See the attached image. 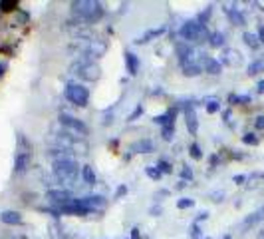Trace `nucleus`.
<instances>
[{
  "label": "nucleus",
  "mask_w": 264,
  "mask_h": 239,
  "mask_svg": "<svg viewBox=\"0 0 264 239\" xmlns=\"http://www.w3.org/2000/svg\"><path fill=\"white\" fill-rule=\"evenodd\" d=\"M52 144L56 146V148H62V150H70V152H74V154H88V150H90V146H88V142L84 140V138H80V136H74L72 132H68V130H62V132H54L52 134Z\"/></svg>",
  "instance_id": "nucleus-1"
},
{
  "label": "nucleus",
  "mask_w": 264,
  "mask_h": 239,
  "mask_svg": "<svg viewBox=\"0 0 264 239\" xmlns=\"http://www.w3.org/2000/svg\"><path fill=\"white\" fill-rule=\"evenodd\" d=\"M52 172H54L56 180L62 186H74V182L78 180V174H82L76 160H58V162H52Z\"/></svg>",
  "instance_id": "nucleus-2"
},
{
  "label": "nucleus",
  "mask_w": 264,
  "mask_h": 239,
  "mask_svg": "<svg viewBox=\"0 0 264 239\" xmlns=\"http://www.w3.org/2000/svg\"><path fill=\"white\" fill-rule=\"evenodd\" d=\"M72 12L86 22H98L104 16V8L98 0H76L72 2Z\"/></svg>",
  "instance_id": "nucleus-3"
},
{
  "label": "nucleus",
  "mask_w": 264,
  "mask_h": 239,
  "mask_svg": "<svg viewBox=\"0 0 264 239\" xmlns=\"http://www.w3.org/2000/svg\"><path fill=\"white\" fill-rule=\"evenodd\" d=\"M74 46L84 58H90V60L102 58L108 52V42L102 38H78L74 40Z\"/></svg>",
  "instance_id": "nucleus-4"
},
{
  "label": "nucleus",
  "mask_w": 264,
  "mask_h": 239,
  "mask_svg": "<svg viewBox=\"0 0 264 239\" xmlns=\"http://www.w3.org/2000/svg\"><path fill=\"white\" fill-rule=\"evenodd\" d=\"M179 36L187 42V44H191V42H195V44H203L205 40H209V30H207V26L205 24H201L197 18L195 20H187L181 28H179Z\"/></svg>",
  "instance_id": "nucleus-5"
},
{
  "label": "nucleus",
  "mask_w": 264,
  "mask_h": 239,
  "mask_svg": "<svg viewBox=\"0 0 264 239\" xmlns=\"http://www.w3.org/2000/svg\"><path fill=\"white\" fill-rule=\"evenodd\" d=\"M72 70H74V74H78V76H80L82 80H86V82H96V80H100V76H102L100 64H96L94 60L84 58V56H80V60L72 66Z\"/></svg>",
  "instance_id": "nucleus-6"
},
{
  "label": "nucleus",
  "mask_w": 264,
  "mask_h": 239,
  "mask_svg": "<svg viewBox=\"0 0 264 239\" xmlns=\"http://www.w3.org/2000/svg\"><path fill=\"white\" fill-rule=\"evenodd\" d=\"M64 94H66V98H68L72 104H76V106H80V108L88 106V102H90V92H88V88L82 86V84H68Z\"/></svg>",
  "instance_id": "nucleus-7"
},
{
  "label": "nucleus",
  "mask_w": 264,
  "mask_h": 239,
  "mask_svg": "<svg viewBox=\"0 0 264 239\" xmlns=\"http://www.w3.org/2000/svg\"><path fill=\"white\" fill-rule=\"evenodd\" d=\"M58 122L62 124L64 130H68V132H72L74 136H80V138L88 136V132H90V128H88L82 120H78V118H74V116H70V114H60Z\"/></svg>",
  "instance_id": "nucleus-8"
},
{
  "label": "nucleus",
  "mask_w": 264,
  "mask_h": 239,
  "mask_svg": "<svg viewBox=\"0 0 264 239\" xmlns=\"http://www.w3.org/2000/svg\"><path fill=\"white\" fill-rule=\"evenodd\" d=\"M46 200L52 204V206H62V204H66V202H70V200H74V196H72V192L70 190H64V188H60V190H48L46 192Z\"/></svg>",
  "instance_id": "nucleus-9"
},
{
  "label": "nucleus",
  "mask_w": 264,
  "mask_h": 239,
  "mask_svg": "<svg viewBox=\"0 0 264 239\" xmlns=\"http://www.w3.org/2000/svg\"><path fill=\"white\" fill-rule=\"evenodd\" d=\"M30 162H32V152L30 150H20L14 158V174H24L28 168H30Z\"/></svg>",
  "instance_id": "nucleus-10"
},
{
  "label": "nucleus",
  "mask_w": 264,
  "mask_h": 239,
  "mask_svg": "<svg viewBox=\"0 0 264 239\" xmlns=\"http://www.w3.org/2000/svg\"><path fill=\"white\" fill-rule=\"evenodd\" d=\"M221 64L225 66H231V68H237L243 64V54L235 48H225L223 54H221Z\"/></svg>",
  "instance_id": "nucleus-11"
},
{
  "label": "nucleus",
  "mask_w": 264,
  "mask_h": 239,
  "mask_svg": "<svg viewBox=\"0 0 264 239\" xmlns=\"http://www.w3.org/2000/svg\"><path fill=\"white\" fill-rule=\"evenodd\" d=\"M201 68L207 72V74H211V76H219L221 72H223V64H221V60H217V58H213V56H201Z\"/></svg>",
  "instance_id": "nucleus-12"
},
{
  "label": "nucleus",
  "mask_w": 264,
  "mask_h": 239,
  "mask_svg": "<svg viewBox=\"0 0 264 239\" xmlns=\"http://www.w3.org/2000/svg\"><path fill=\"white\" fill-rule=\"evenodd\" d=\"M177 56H179V62H181V64H187V62H195L197 52H195V48L189 46L187 42H179V44H177Z\"/></svg>",
  "instance_id": "nucleus-13"
},
{
  "label": "nucleus",
  "mask_w": 264,
  "mask_h": 239,
  "mask_svg": "<svg viewBox=\"0 0 264 239\" xmlns=\"http://www.w3.org/2000/svg\"><path fill=\"white\" fill-rule=\"evenodd\" d=\"M80 200H82L84 208H88L90 212L104 210V208H106V204H108V200H106L104 196H86V198H80Z\"/></svg>",
  "instance_id": "nucleus-14"
},
{
  "label": "nucleus",
  "mask_w": 264,
  "mask_h": 239,
  "mask_svg": "<svg viewBox=\"0 0 264 239\" xmlns=\"http://www.w3.org/2000/svg\"><path fill=\"white\" fill-rule=\"evenodd\" d=\"M185 124H187V130L191 136L197 134L199 130V120H197V112H195V106H187L185 108Z\"/></svg>",
  "instance_id": "nucleus-15"
},
{
  "label": "nucleus",
  "mask_w": 264,
  "mask_h": 239,
  "mask_svg": "<svg viewBox=\"0 0 264 239\" xmlns=\"http://www.w3.org/2000/svg\"><path fill=\"white\" fill-rule=\"evenodd\" d=\"M264 220V208L261 210H257V212H253V214H249L245 220H243V230H251V228H255V226H259L261 222Z\"/></svg>",
  "instance_id": "nucleus-16"
},
{
  "label": "nucleus",
  "mask_w": 264,
  "mask_h": 239,
  "mask_svg": "<svg viewBox=\"0 0 264 239\" xmlns=\"http://www.w3.org/2000/svg\"><path fill=\"white\" fill-rule=\"evenodd\" d=\"M0 222L6 224V226H22V224H24L22 216H20L18 212H12V210L2 212V214H0Z\"/></svg>",
  "instance_id": "nucleus-17"
},
{
  "label": "nucleus",
  "mask_w": 264,
  "mask_h": 239,
  "mask_svg": "<svg viewBox=\"0 0 264 239\" xmlns=\"http://www.w3.org/2000/svg\"><path fill=\"white\" fill-rule=\"evenodd\" d=\"M163 32H165V26H159V28H151V30H147L145 34H141L139 38H135V44H147V42H151V40L159 38V36H161Z\"/></svg>",
  "instance_id": "nucleus-18"
},
{
  "label": "nucleus",
  "mask_w": 264,
  "mask_h": 239,
  "mask_svg": "<svg viewBox=\"0 0 264 239\" xmlns=\"http://www.w3.org/2000/svg\"><path fill=\"white\" fill-rule=\"evenodd\" d=\"M132 152H135V154H151V152H155V144L151 140H145V138L137 140L132 146Z\"/></svg>",
  "instance_id": "nucleus-19"
},
{
  "label": "nucleus",
  "mask_w": 264,
  "mask_h": 239,
  "mask_svg": "<svg viewBox=\"0 0 264 239\" xmlns=\"http://www.w3.org/2000/svg\"><path fill=\"white\" fill-rule=\"evenodd\" d=\"M225 12H227L231 24H235V26H245L247 24V18L239 8H225Z\"/></svg>",
  "instance_id": "nucleus-20"
},
{
  "label": "nucleus",
  "mask_w": 264,
  "mask_h": 239,
  "mask_svg": "<svg viewBox=\"0 0 264 239\" xmlns=\"http://www.w3.org/2000/svg\"><path fill=\"white\" fill-rule=\"evenodd\" d=\"M181 68H183V74L185 76H189V78H195V76H199L201 72H203V68H201V62H187V64H181Z\"/></svg>",
  "instance_id": "nucleus-21"
},
{
  "label": "nucleus",
  "mask_w": 264,
  "mask_h": 239,
  "mask_svg": "<svg viewBox=\"0 0 264 239\" xmlns=\"http://www.w3.org/2000/svg\"><path fill=\"white\" fill-rule=\"evenodd\" d=\"M126 66H128V72L132 76H135L139 72V58L133 52H126Z\"/></svg>",
  "instance_id": "nucleus-22"
},
{
  "label": "nucleus",
  "mask_w": 264,
  "mask_h": 239,
  "mask_svg": "<svg viewBox=\"0 0 264 239\" xmlns=\"http://www.w3.org/2000/svg\"><path fill=\"white\" fill-rule=\"evenodd\" d=\"M82 180L88 184V186H96V172L92 166H84L82 168Z\"/></svg>",
  "instance_id": "nucleus-23"
},
{
  "label": "nucleus",
  "mask_w": 264,
  "mask_h": 239,
  "mask_svg": "<svg viewBox=\"0 0 264 239\" xmlns=\"http://www.w3.org/2000/svg\"><path fill=\"white\" fill-rule=\"evenodd\" d=\"M243 40H245V44H247L251 50H257V48L261 46L259 36H257V34H253V32H245V34H243Z\"/></svg>",
  "instance_id": "nucleus-24"
},
{
  "label": "nucleus",
  "mask_w": 264,
  "mask_h": 239,
  "mask_svg": "<svg viewBox=\"0 0 264 239\" xmlns=\"http://www.w3.org/2000/svg\"><path fill=\"white\" fill-rule=\"evenodd\" d=\"M209 44H211L213 48H223V46H225V34H223V32H213V34L209 36Z\"/></svg>",
  "instance_id": "nucleus-25"
},
{
  "label": "nucleus",
  "mask_w": 264,
  "mask_h": 239,
  "mask_svg": "<svg viewBox=\"0 0 264 239\" xmlns=\"http://www.w3.org/2000/svg\"><path fill=\"white\" fill-rule=\"evenodd\" d=\"M205 110H207L209 114H215V112L221 110V102H219L217 98H205Z\"/></svg>",
  "instance_id": "nucleus-26"
},
{
  "label": "nucleus",
  "mask_w": 264,
  "mask_h": 239,
  "mask_svg": "<svg viewBox=\"0 0 264 239\" xmlns=\"http://www.w3.org/2000/svg\"><path fill=\"white\" fill-rule=\"evenodd\" d=\"M50 238L64 239V232H62V224H60V222H52V224H50Z\"/></svg>",
  "instance_id": "nucleus-27"
},
{
  "label": "nucleus",
  "mask_w": 264,
  "mask_h": 239,
  "mask_svg": "<svg viewBox=\"0 0 264 239\" xmlns=\"http://www.w3.org/2000/svg\"><path fill=\"white\" fill-rule=\"evenodd\" d=\"M161 138L165 142H171L175 138V124H169V126H163L161 128Z\"/></svg>",
  "instance_id": "nucleus-28"
},
{
  "label": "nucleus",
  "mask_w": 264,
  "mask_h": 239,
  "mask_svg": "<svg viewBox=\"0 0 264 239\" xmlns=\"http://www.w3.org/2000/svg\"><path fill=\"white\" fill-rule=\"evenodd\" d=\"M145 174H147V178H151L153 182L161 180V176H163V174L157 170V166H147V168H145Z\"/></svg>",
  "instance_id": "nucleus-29"
},
{
  "label": "nucleus",
  "mask_w": 264,
  "mask_h": 239,
  "mask_svg": "<svg viewBox=\"0 0 264 239\" xmlns=\"http://www.w3.org/2000/svg\"><path fill=\"white\" fill-rule=\"evenodd\" d=\"M264 180V172H255V174H251L249 176V180L247 182H251V186L249 188H255V186H261V182Z\"/></svg>",
  "instance_id": "nucleus-30"
},
{
  "label": "nucleus",
  "mask_w": 264,
  "mask_h": 239,
  "mask_svg": "<svg viewBox=\"0 0 264 239\" xmlns=\"http://www.w3.org/2000/svg\"><path fill=\"white\" fill-rule=\"evenodd\" d=\"M157 170H159L161 174H171V172H173V166H171L169 162H165V160H159V162H157Z\"/></svg>",
  "instance_id": "nucleus-31"
},
{
  "label": "nucleus",
  "mask_w": 264,
  "mask_h": 239,
  "mask_svg": "<svg viewBox=\"0 0 264 239\" xmlns=\"http://www.w3.org/2000/svg\"><path fill=\"white\" fill-rule=\"evenodd\" d=\"M195 206V200H191V198H181L179 202H177V208L179 210H189V208H193Z\"/></svg>",
  "instance_id": "nucleus-32"
},
{
  "label": "nucleus",
  "mask_w": 264,
  "mask_h": 239,
  "mask_svg": "<svg viewBox=\"0 0 264 239\" xmlns=\"http://www.w3.org/2000/svg\"><path fill=\"white\" fill-rule=\"evenodd\" d=\"M189 154H191V158H195V160H201V158H203V152H201L199 144H191V146H189Z\"/></svg>",
  "instance_id": "nucleus-33"
},
{
  "label": "nucleus",
  "mask_w": 264,
  "mask_h": 239,
  "mask_svg": "<svg viewBox=\"0 0 264 239\" xmlns=\"http://www.w3.org/2000/svg\"><path fill=\"white\" fill-rule=\"evenodd\" d=\"M243 142H245L247 146H259V136H255V134H245V136H243Z\"/></svg>",
  "instance_id": "nucleus-34"
},
{
  "label": "nucleus",
  "mask_w": 264,
  "mask_h": 239,
  "mask_svg": "<svg viewBox=\"0 0 264 239\" xmlns=\"http://www.w3.org/2000/svg\"><path fill=\"white\" fill-rule=\"evenodd\" d=\"M211 12H213V6H207V10H203V12L199 14V18H197V20H199L201 24H205V26H207V20H209Z\"/></svg>",
  "instance_id": "nucleus-35"
},
{
  "label": "nucleus",
  "mask_w": 264,
  "mask_h": 239,
  "mask_svg": "<svg viewBox=\"0 0 264 239\" xmlns=\"http://www.w3.org/2000/svg\"><path fill=\"white\" fill-rule=\"evenodd\" d=\"M231 102L233 104H249L251 102V96H237V94H233L231 96Z\"/></svg>",
  "instance_id": "nucleus-36"
},
{
  "label": "nucleus",
  "mask_w": 264,
  "mask_h": 239,
  "mask_svg": "<svg viewBox=\"0 0 264 239\" xmlns=\"http://www.w3.org/2000/svg\"><path fill=\"white\" fill-rule=\"evenodd\" d=\"M16 2H10V0H2L0 2V8H2V12H10V10H16Z\"/></svg>",
  "instance_id": "nucleus-37"
},
{
  "label": "nucleus",
  "mask_w": 264,
  "mask_h": 239,
  "mask_svg": "<svg viewBox=\"0 0 264 239\" xmlns=\"http://www.w3.org/2000/svg\"><path fill=\"white\" fill-rule=\"evenodd\" d=\"M181 178H183V182H191L193 180V170L189 168V166H183V170H181Z\"/></svg>",
  "instance_id": "nucleus-38"
},
{
  "label": "nucleus",
  "mask_w": 264,
  "mask_h": 239,
  "mask_svg": "<svg viewBox=\"0 0 264 239\" xmlns=\"http://www.w3.org/2000/svg\"><path fill=\"white\" fill-rule=\"evenodd\" d=\"M141 114H143V108H141V106H137L132 114H130V118H128V120H130V122H135V120H137Z\"/></svg>",
  "instance_id": "nucleus-39"
},
{
  "label": "nucleus",
  "mask_w": 264,
  "mask_h": 239,
  "mask_svg": "<svg viewBox=\"0 0 264 239\" xmlns=\"http://www.w3.org/2000/svg\"><path fill=\"white\" fill-rule=\"evenodd\" d=\"M223 198H225V192H223V190H221V192H213V194H211V200H213L215 204L223 202Z\"/></svg>",
  "instance_id": "nucleus-40"
},
{
  "label": "nucleus",
  "mask_w": 264,
  "mask_h": 239,
  "mask_svg": "<svg viewBox=\"0 0 264 239\" xmlns=\"http://www.w3.org/2000/svg\"><path fill=\"white\" fill-rule=\"evenodd\" d=\"M191 239H201V228H199V224H195L191 228Z\"/></svg>",
  "instance_id": "nucleus-41"
},
{
  "label": "nucleus",
  "mask_w": 264,
  "mask_h": 239,
  "mask_svg": "<svg viewBox=\"0 0 264 239\" xmlns=\"http://www.w3.org/2000/svg\"><path fill=\"white\" fill-rule=\"evenodd\" d=\"M247 180H249V176H245V174H239V176H235V178H233V182H235V184H239V186H243Z\"/></svg>",
  "instance_id": "nucleus-42"
},
{
  "label": "nucleus",
  "mask_w": 264,
  "mask_h": 239,
  "mask_svg": "<svg viewBox=\"0 0 264 239\" xmlns=\"http://www.w3.org/2000/svg\"><path fill=\"white\" fill-rule=\"evenodd\" d=\"M126 194H128V186H120L118 192H116V200H120V198L126 196Z\"/></svg>",
  "instance_id": "nucleus-43"
},
{
  "label": "nucleus",
  "mask_w": 264,
  "mask_h": 239,
  "mask_svg": "<svg viewBox=\"0 0 264 239\" xmlns=\"http://www.w3.org/2000/svg\"><path fill=\"white\" fill-rule=\"evenodd\" d=\"M255 128H257V130H264V116H259V118L255 120Z\"/></svg>",
  "instance_id": "nucleus-44"
},
{
  "label": "nucleus",
  "mask_w": 264,
  "mask_h": 239,
  "mask_svg": "<svg viewBox=\"0 0 264 239\" xmlns=\"http://www.w3.org/2000/svg\"><path fill=\"white\" fill-rule=\"evenodd\" d=\"M257 36H259L261 44H264V26H259V30H257Z\"/></svg>",
  "instance_id": "nucleus-45"
},
{
  "label": "nucleus",
  "mask_w": 264,
  "mask_h": 239,
  "mask_svg": "<svg viewBox=\"0 0 264 239\" xmlns=\"http://www.w3.org/2000/svg\"><path fill=\"white\" fill-rule=\"evenodd\" d=\"M209 218V212H201L199 216H197V222L195 224H199V222H203V220H207Z\"/></svg>",
  "instance_id": "nucleus-46"
},
{
  "label": "nucleus",
  "mask_w": 264,
  "mask_h": 239,
  "mask_svg": "<svg viewBox=\"0 0 264 239\" xmlns=\"http://www.w3.org/2000/svg\"><path fill=\"white\" fill-rule=\"evenodd\" d=\"M139 236H141L139 228H133V230H132V238H130V239H139Z\"/></svg>",
  "instance_id": "nucleus-47"
},
{
  "label": "nucleus",
  "mask_w": 264,
  "mask_h": 239,
  "mask_svg": "<svg viewBox=\"0 0 264 239\" xmlns=\"http://www.w3.org/2000/svg\"><path fill=\"white\" fill-rule=\"evenodd\" d=\"M257 92H259V94H264V80H259V84H257Z\"/></svg>",
  "instance_id": "nucleus-48"
},
{
  "label": "nucleus",
  "mask_w": 264,
  "mask_h": 239,
  "mask_svg": "<svg viewBox=\"0 0 264 239\" xmlns=\"http://www.w3.org/2000/svg\"><path fill=\"white\" fill-rule=\"evenodd\" d=\"M149 214H151V216H155V218H157V216H159V214H161V208H151V210H149Z\"/></svg>",
  "instance_id": "nucleus-49"
},
{
  "label": "nucleus",
  "mask_w": 264,
  "mask_h": 239,
  "mask_svg": "<svg viewBox=\"0 0 264 239\" xmlns=\"http://www.w3.org/2000/svg\"><path fill=\"white\" fill-rule=\"evenodd\" d=\"M4 70H6V64H0V76L4 74Z\"/></svg>",
  "instance_id": "nucleus-50"
},
{
  "label": "nucleus",
  "mask_w": 264,
  "mask_h": 239,
  "mask_svg": "<svg viewBox=\"0 0 264 239\" xmlns=\"http://www.w3.org/2000/svg\"><path fill=\"white\" fill-rule=\"evenodd\" d=\"M257 239H264V230H263V232H259V236H257Z\"/></svg>",
  "instance_id": "nucleus-51"
},
{
  "label": "nucleus",
  "mask_w": 264,
  "mask_h": 239,
  "mask_svg": "<svg viewBox=\"0 0 264 239\" xmlns=\"http://www.w3.org/2000/svg\"><path fill=\"white\" fill-rule=\"evenodd\" d=\"M223 239H231V236H225V238H223Z\"/></svg>",
  "instance_id": "nucleus-52"
},
{
  "label": "nucleus",
  "mask_w": 264,
  "mask_h": 239,
  "mask_svg": "<svg viewBox=\"0 0 264 239\" xmlns=\"http://www.w3.org/2000/svg\"><path fill=\"white\" fill-rule=\"evenodd\" d=\"M203 239H211V238H203Z\"/></svg>",
  "instance_id": "nucleus-53"
}]
</instances>
